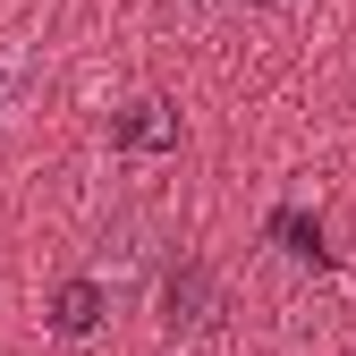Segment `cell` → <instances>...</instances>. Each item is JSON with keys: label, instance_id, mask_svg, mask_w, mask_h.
<instances>
[{"label": "cell", "instance_id": "6da1fadb", "mask_svg": "<svg viewBox=\"0 0 356 356\" xmlns=\"http://www.w3.org/2000/svg\"><path fill=\"white\" fill-rule=\"evenodd\" d=\"M212 314H220V280L204 272L195 254H178V272L161 280V331L170 339H195V331H212Z\"/></svg>", "mask_w": 356, "mask_h": 356}, {"label": "cell", "instance_id": "7a4b0ae2", "mask_svg": "<svg viewBox=\"0 0 356 356\" xmlns=\"http://www.w3.org/2000/svg\"><path fill=\"white\" fill-rule=\"evenodd\" d=\"M102 314H111V280H60L42 323H51L60 339H85V331H102Z\"/></svg>", "mask_w": 356, "mask_h": 356}, {"label": "cell", "instance_id": "3957f363", "mask_svg": "<svg viewBox=\"0 0 356 356\" xmlns=\"http://www.w3.org/2000/svg\"><path fill=\"white\" fill-rule=\"evenodd\" d=\"M111 145H127V153H153V145H178V119L161 111V102H136L119 127H111Z\"/></svg>", "mask_w": 356, "mask_h": 356}, {"label": "cell", "instance_id": "277c9868", "mask_svg": "<svg viewBox=\"0 0 356 356\" xmlns=\"http://www.w3.org/2000/svg\"><path fill=\"white\" fill-rule=\"evenodd\" d=\"M272 238L297 254V263H314V272H331V238H323V220H305V212H272Z\"/></svg>", "mask_w": 356, "mask_h": 356}, {"label": "cell", "instance_id": "5b68a950", "mask_svg": "<svg viewBox=\"0 0 356 356\" xmlns=\"http://www.w3.org/2000/svg\"><path fill=\"white\" fill-rule=\"evenodd\" d=\"M127 272H145V220H127L119 238H102V263H94V280H127Z\"/></svg>", "mask_w": 356, "mask_h": 356}, {"label": "cell", "instance_id": "8992f818", "mask_svg": "<svg viewBox=\"0 0 356 356\" xmlns=\"http://www.w3.org/2000/svg\"><path fill=\"white\" fill-rule=\"evenodd\" d=\"M0 102H9V60H0Z\"/></svg>", "mask_w": 356, "mask_h": 356}]
</instances>
